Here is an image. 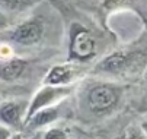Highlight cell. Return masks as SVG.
Here are the masks:
<instances>
[{"label": "cell", "mask_w": 147, "mask_h": 139, "mask_svg": "<svg viewBox=\"0 0 147 139\" xmlns=\"http://www.w3.org/2000/svg\"><path fill=\"white\" fill-rule=\"evenodd\" d=\"M147 66V47L119 50L98 65V72L117 78H131L144 72Z\"/></svg>", "instance_id": "cell-1"}, {"label": "cell", "mask_w": 147, "mask_h": 139, "mask_svg": "<svg viewBox=\"0 0 147 139\" xmlns=\"http://www.w3.org/2000/svg\"><path fill=\"white\" fill-rule=\"evenodd\" d=\"M122 91V87L114 84L96 82L86 91V108L95 116L108 114L118 107Z\"/></svg>", "instance_id": "cell-2"}, {"label": "cell", "mask_w": 147, "mask_h": 139, "mask_svg": "<svg viewBox=\"0 0 147 139\" xmlns=\"http://www.w3.org/2000/svg\"><path fill=\"white\" fill-rule=\"evenodd\" d=\"M95 40L86 29H77L71 41V54L77 59H90L95 54Z\"/></svg>", "instance_id": "cell-3"}, {"label": "cell", "mask_w": 147, "mask_h": 139, "mask_svg": "<svg viewBox=\"0 0 147 139\" xmlns=\"http://www.w3.org/2000/svg\"><path fill=\"white\" fill-rule=\"evenodd\" d=\"M42 35V27L38 21H28L22 25H19L13 34L12 40L20 46H32L38 43V40Z\"/></svg>", "instance_id": "cell-4"}, {"label": "cell", "mask_w": 147, "mask_h": 139, "mask_svg": "<svg viewBox=\"0 0 147 139\" xmlns=\"http://www.w3.org/2000/svg\"><path fill=\"white\" fill-rule=\"evenodd\" d=\"M69 91L64 89V88H44L42 91H41L36 97H35V100L29 108V113H28V117H32L36 110H39L41 107H44V106H48L51 104L54 100H58V98H61L63 95H66Z\"/></svg>", "instance_id": "cell-5"}, {"label": "cell", "mask_w": 147, "mask_h": 139, "mask_svg": "<svg viewBox=\"0 0 147 139\" xmlns=\"http://www.w3.org/2000/svg\"><path fill=\"white\" fill-rule=\"evenodd\" d=\"M20 117H22V108L18 103H5L0 106V120L5 122L6 125L15 126L19 125Z\"/></svg>", "instance_id": "cell-6"}, {"label": "cell", "mask_w": 147, "mask_h": 139, "mask_svg": "<svg viewBox=\"0 0 147 139\" xmlns=\"http://www.w3.org/2000/svg\"><path fill=\"white\" fill-rule=\"evenodd\" d=\"M25 69V63L22 60H9L0 65V78L3 81H13L22 75Z\"/></svg>", "instance_id": "cell-7"}, {"label": "cell", "mask_w": 147, "mask_h": 139, "mask_svg": "<svg viewBox=\"0 0 147 139\" xmlns=\"http://www.w3.org/2000/svg\"><path fill=\"white\" fill-rule=\"evenodd\" d=\"M73 75H74V70L69 66H55L51 69L47 78V84H51V85L66 84L73 78Z\"/></svg>", "instance_id": "cell-8"}, {"label": "cell", "mask_w": 147, "mask_h": 139, "mask_svg": "<svg viewBox=\"0 0 147 139\" xmlns=\"http://www.w3.org/2000/svg\"><path fill=\"white\" fill-rule=\"evenodd\" d=\"M55 117H57V110L50 108V110H45V111L38 113V114L34 117V122H35V125L42 126V125H47V123H51L53 120H55Z\"/></svg>", "instance_id": "cell-9"}, {"label": "cell", "mask_w": 147, "mask_h": 139, "mask_svg": "<svg viewBox=\"0 0 147 139\" xmlns=\"http://www.w3.org/2000/svg\"><path fill=\"white\" fill-rule=\"evenodd\" d=\"M124 139H147V136L144 135V132L140 127H131Z\"/></svg>", "instance_id": "cell-10"}, {"label": "cell", "mask_w": 147, "mask_h": 139, "mask_svg": "<svg viewBox=\"0 0 147 139\" xmlns=\"http://www.w3.org/2000/svg\"><path fill=\"white\" fill-rule=\"evenodd\" d=\"M45 139H66V133L60 129H51L45 133Z\"/></svg>", "instance_id": "cell-11"}, {"label": "cell", "mask_w": 147, "mask_h": 139, "mask_svg": "<svg viewBox=\"0 0 147 139\" xmlns=\"http://www.w3.org/2000/svg\"><path fill=\"white\" fill-rule=\"evenodd\" d=\"M0 139H9V130L0 126Z\"/></svg>", "instance_id": "cell-12"}, {"label": "cell", "mask_w": 147, "mask_h": 139, "mask_svg": "<svg viewBox=\"0 0 147 139\" xmlns=\"http://www.w3.org/2000/svg\"><path fill=\"white\" fill-rule=\"evenodd\" d=\"M12 139H22V138H20V136H19V135H16V136H13V138H12Z\"/></svg>", "instance_id": "cell-13"}, {"label": "cell", "mask_w": 147, "mask_h": 139, "mask_svg": "<svg viewBox=\"0 0 147 139\" xmlns=\"http://www.w3.org/2000/svg\"><path fill=\"white\" fill-rule=\"evenodd\" d=\"M77 139H89V138H86V136H79Z\"/></svg>", "instance_id": "cell-14"}]
</instances>
